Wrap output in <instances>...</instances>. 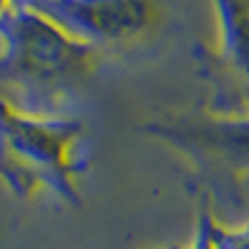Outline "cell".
<instances>
[{
  "instance_id": "1",
  "label": "cell",
  "mask_w": 249,
  "mask_h": 249,
  "mask_svg": "<svg viewBox=\"0 0 249 249\" xmlns=\"http://www.w3.org/2000/svg\"><path fill=\"white\" fill-rule=\"evenodd\" d=\"M57 10L72 28L102 37L132 33L144 20L137 0H62Z\"/></svg>"
},
{
  "instance_id": "2",
  "label": "cell",
  "mask_w": 249,
  "mask_h": 249,
  "mask_svg": "<svg viewBox=\"0 0 249 249\" xmlns=\"http://www.w3.org/2000/svg\"><path fill=\"white\" fill-rule=\"evenodd\" d=\"M0 130L8 135L18 152L40 164H62L72 140V130L65 124L18 117L5 105H0Z\"/></svg>"
},
{
  "instance_id": "3",
  "label": "cell",
  "mask_w": 249,
  "mask_h": 249,
  "mask_svg": "<svg viewBox=\"0 0 249 249\" xmlns=\"http://www.w3.org/2000/svg\"><path fill=\"white\" fill-rule=\"evenodd\" d=\"M23 45H25V53L30 55V60L40 62V65L60 62L68 53V43L45 23L25 25L23 28Z\"/></svg>"
},
{
  "instance_id": "4",
  "label": "cell",
  "mask_w": 249,
  "mask_h": 249,
  "mask_svg": "<svg viewBox=\"0 0 249 249\" xmlns=\"http://www.w3.org/2000/svg\"><path fill=\"white\" fill-rule=\"evenodd\" d=\"M214 249H249V222L242 224L239 230H214Z\"/></svg>"
},
{
  "instance_id": "5",
  "label": "cell",
  "mask_w": 249,
  "mask_h": 249,
  "mask_svg": "<svg viewBox=\"0 0 249 249\" xmlns=\"http://www.w3.org/2000/svg\"><path fill=\"white\" fill-rule=\"evenodd\" d=\"M212 237H214V230H212L210 224H202L199 232H197V237H195L192 244H190V249H214Z\"/></svg>"
},
{
  "instance_id": "6",
  "label": "cell",
  "mask_w": 249,
  "mask_h": 249,
  "mask_svg": "<svg viewBox=\"0 0 249 249\" xmlns=\"http://www.w3.org/2000/svg\"><path fill=\"white\" fill-rule=\"evenodd\" d=\"M164 249H177V247H164Z\"/></svg>"
},
{
  "instance_id": "7",
  "label": "cell",
  "mask_w": 249,
  "mask_h": 249,
  "mask_svg": "<svg viewBox=\"0 0 249 249\" xmlns=\"http://www.w3.org/2000/svg\"><path fill=\"white\" fill-rule=\"evenodd\" d=\"M0 3H3V0H0Z\"/></svg>"
}]
</instances>
